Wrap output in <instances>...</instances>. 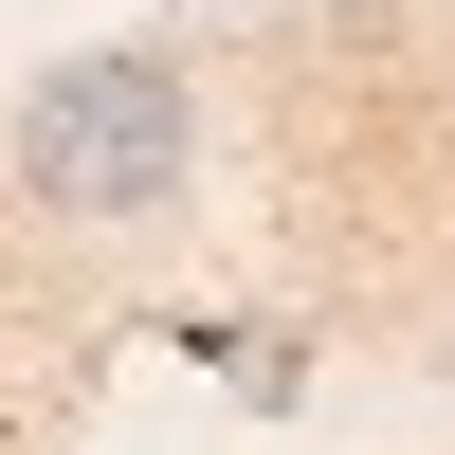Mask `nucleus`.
I'll return each mask as SVG.
<instances>
[{
  "label": "nucleus",
  "instance_id": "f257e3e1",
  "mask_svg": "<svg viewBox=\"0 0 455 455\" xmlns=\"http://www.w3.org/2000/svg\"><path fill=\"white\" fill-rule=\"evenodd\" d=\"M0 164H19V201L36 219H73V237H92V219H164L182 201V164H201V73L182 55H55L19 92V128H0Z\"/></svg>",
  "mask_w": 455,
  "mask_h": 455
}]
</instances>
